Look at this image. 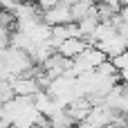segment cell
Segmentation results:
<instances>
[{"instance_id": "obj_3", "label": "cell", "mask_w": 128, "mask_h": 128, "mask_svg": "<svg viewBox=\"0 0 128 128\" xmlns=\"http://www.w3.org/2000/svg\"><path fill=\"white\" fill-rule=\"evenodd\" d=\"M9 86H11V90H14L16 97H36L40 92L36 79H27V76H14L9 81Z\"/></svg>"}, {"instance_id": "obj_9", "label": "cell", "mask_w": 128, "mask_h": 128, "mask_svg": "<svg viewBox=\"0 0 128 128\" xmlns=\"http://www.w3.org/2000/svg\"><path fill=\"white\" fill-rule=\"evenodd\" d=\"M58 2H61V0H38V2H36V4H38V7H40V11H43V14H45V11H50V9H52V7H56V4H58Z\"/></svg>"}, {"instance_id": "obj_11", "label": "cell", "mask_w": 128, "mask_h": 128, "mask_svg": "<svg viewBox=\"0 0 128 128\" xmlns=\"http://www.w3.org/2000/svg\"><path fill=\"white\" fill-rule=\"evenodd\" d=\"M119 16H122V18L128 22V7H124V9H122V14H119Z\"/></svg>"}, {"instance_id": "obj_14", "label": "cell", "mask_w": 128, "mask_h": 128, "mask_svg": "<svg viewBox=\"0 0 128 128\" xmlns=\"http://www.w3.org/2000/svg\"><path fill=\"white\" fill-rule=\"evenodd\" d=\"M74 128H81V126H74Z\"/></svg>"}, {"instance_id": "obj_12", "label": "cell", "mask_w": 128, "mask_h": 128, "mask_svg": "<svg viewBox=\"0 0 128 128\" xmlns=\"http://www.w3.org/2000/svg\"><path fill=\"white\" fill-rule=\"evenodd\" d=\"M63 2H68V4H74V2H76V0H63Z\"/></svg>"}, {"instance_id": "obj_7", "label": "cell", "mask_w": 128, "mask_h": 128, "mask_svg": "<svg viewBox=\"0 0 128 128\" xmlns=\"http://www.w3.org/2000/svg\"><path fill=\"white\" fill-rule=\"evenodd\" d=\"M74 119L68 115V110H61L58 115H54L52 119H50V128H74Z\"/></svg>"}, {"instance_id": "obj_15", "label": "cell", "mask_w": 128, "mask_h": 128, "mask_svg": "<svg viewBox=\"0 0 128 128\" xmlns=\"http://www.w3.org/2000/svg\"><path fill=\"white\" fill-rule=\"evenodd\" d=\"M18 2H22V0H18Z\"/></svg>"}, {"instance_id": "obj_1", "label": "cell", "mask_w": 128, "mask_h": 128, "mask_svg": "<svg viewBox=\"0 0 128 128\" xmlns=\"http://www.w3.org/2000/svg\"><path fill=\"white\" fill-rule=\"evenodd\" d=\"M43 20L50 25V27H61V25H72L74 22V16H72V4L68 2H58L56 7H52L50 11L43 14Z\"/></svg>"}, {"instance_id": "obj_4", "label": "cell", "mask_w": 128, "mask_h": 128, "mask_svg": "<svg viewBox=\"0 0 128 128\" xmlns=\"http://www.w3.org/2000/svg\"><path fill=\"white\" fill-rule=\"evenodd\" d=\"M90 45L86 43V38H70V40H63L61 43V47L56 50L61 56H65V58H70V61H74L76 56H81L86 50H88Z\"/></svg>"}, {"instance_id": "obj_10", "label": "cell", "mask_w": 128, "mask_h": 128, "mask_svg": "<svg viewBox=\"0 0 128 128\" xmlns=\"http://www.w3.org/2000/svg\"><path fill=\"white\" fill-rule=\"evenodd\" d=\"M119 76H122V81H124V83L128 86V68L124 70V72H119Z\"/></svg>"}, {"instance_id": "obj_2", "label": "cell", "mask_w": 128, "mask_h": 128, "mask_svg": "<svg viewBox=\"0 0 128 128\" xmlns=\"http://www.w3.org/2000/svg\"><path fill=\"white\" fill-rule=\"evenodd\" d=\"M34 106H36V110H38L43 117H47V119H52L54 115H58L61 110H65V108H63L56 99H52L45 90H40V92L34 97Z\"/></svg>"}, {"instance_id": "obj_5", "label": "cell", "mask_w": 128, "mask_h": 128, "mask_svg": "<svg viewBox=\"0 0 128 128\" xmlns=\"http://www.w3.org/2000/svg\"><path fill=\"white\" fill-rule=\"evenodd\" d=\"M94 106H92V101L88 99V97H83V99H76L70 108H68V115L74 119V124L79 126V124H83L86 119H88V115H90V110H92Z\"/></svg>"}, {"instance_id": "obj_8", "label": "cell", "mask_w": 128, "mask_h": 128, "mask_svg": "<svg viewBox=\"0 0 128 128\" xmlns=\"http://www.w3.org/2000/svg\"><path fill=\"white\" fill-rule=\"evenodd\" d=\"M112 63H115V68L119 70V72H124L128 68V52H124L122 56H117V58H112Z\"/></svg>"}, {"instance_id": "obj_6", "label": "cell", "mask_w": 128, "mask_h": 128, "mask_svg": "<svg viewBox=\"0 0 128 128\" xmlns=\"http://www.w3.org/2000/svg\"><path fill=\"white\" fill-rule=\"evenodd\" d=\"M97 7V0H76L72 4V16H74V22L83 20L86 16H90Z\"/></svg>"}, {"instance_id": "obj_13", "label": "cell", "mask_w": 128, "mask_h": 128, "mask_svg": "<svg viewBox=\"0 0 128 128\" xmlns=\"http://www.w3.org/2000/svg\"><path fill=\"white\" fill-rule=\"evenodd\" d=\"M4 128H16V126H4Z\"/></svg>"}]
</instances>
